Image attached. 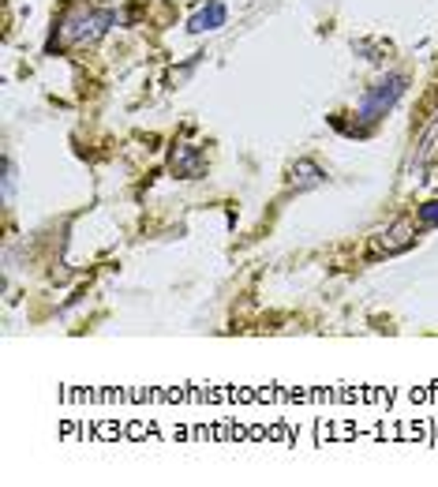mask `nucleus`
Here are the masks:
<instances>
[{
    "label": "nucleus",
    "mask_w": 438,
    "mask_h": 487,
    "mask_svg": "<svg viewBox=\"0 0 438 487\" xmlns=\"http://www.w3.org/2000/svg\"><path fill=\"white\" fill-rule=\"evenodd\" d=\"M113 23H116V12L113 8L75 5V8H68L65 15H60L56 35H60V45H94V42H102L109 35Z\"/></svg>",
    "instance_id": "obj_1"
},
{
    "label": "nucleus",
    "mask_w": 438,
    "mask_h": 487,
    "mask_svg": "<svg viewBox=\"0 0 438 487\" xmlns=\"http://www.w3.org/2000/svg\"><path fill=\"white\" fill-rule=\"evenodd\" d=\"M404 86H409V75H404V72H390V75H383L374 86H367V94L360 98V109H356V124H360V132L374 128L386 113L397 109V102L404 98Z\"/></svg>",
    "instance_id": "obj_2"
},
{
    "label": "nucleus",
    "mask_w": 438,
    "mask_h": 487,
    "mask_svg": "<svg viewBox=\"0 0 438 487\" xmlns=\"http://www.w3.org/2000/svg\"><path fill=\"white\" fill-rule=\"evenodd\" d=\"M169 173L180 176V180H199V176H206V154H203V146H195V143H176L173 154H169Z\"/></svg>",
    "instance_id": "obj_3"
},
{
    "label": "nucleus",
    "mask_w": 438,
    "mask_h": 487,
    "mask_svg": "<svg viewBox=\"0 0 438 487\" xmlns=\"http://www.w3.org/2000/svg\"><path fill=\"white\" fill-rule=\"evenodd\" d=\"M413 244H416V225L413 222H393L386 233H379V236H374V255H401V252H409L413 248Z\"/></svg>",
    "instance_id": "obj_4"
},
{
    "label": "nucleus",
    "mask_w": 438,
    "mask_h": 487,
    "mask_svg": "<svg viewBox=\"0 0 438 487\" xmlns=\"http://www.w3.org/2000/svg\"><path fill=\"white\" fill-rule=\"evenodd\" d=\"M225 19H229L225 0H206V5L187 19V30H192V35H206V30H222Z\"/></svg>",
    "instance_id": "obj_5"
},
{
    "label": "nucleus",
    "mask_w": 438,
    "mask_h": 487,
    "mask_svg": "<svg viewBox=\"0 0 438 487\" xmlns=\"http://www.w3.org/2000/svg\"><path fill=\"white\" fill-rule=\"evenodd\" d=\"M326 184V169L311 158H300L293 169H289V188L293 192H311V188H323Z\"/></svg>",
    "instance_id": "obj_6"
},
{
    "label": "nucleus",
    "mask_w": 438,
    "mask_h": 487,
    "mask_svg": "<svg viewBox=\"0 0 438 487\" xmlns=\"http://www.w3.org/2000/svg\"><path fill=\"white\" fill-rule=\"evenodd\" d=\"M0 199H5V206L15 203V162L12 154H5V176H0Z\"/></svg>",
    "instance_id": "obj_7"
},
{
    "label": "nucleus",
    "mask_w": 438,
    "mask_h": 487,
    "mask_svg": "<svg viewBox=\"0 0 438 487\" xmlns=\"http://www.w3.org/2000/svg\"><path fill=\"white\" fill-rule=\"evenodd\" d=\"M416 218H420V225H423V229H438V199L423 203V206L416 210Z\"/></svg>",
    "instance_id": "obj_8"
}]
</instances>
